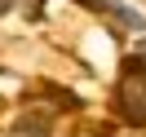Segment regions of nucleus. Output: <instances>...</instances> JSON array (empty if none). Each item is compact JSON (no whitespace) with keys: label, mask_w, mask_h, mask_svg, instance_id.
<instances>
[{"label":"nucleus","mask_w":146,"mask_h":137,"mask_svg":"<svg viewBox=\"0 0 146 137\" xmlns=\"http://www.w3.org/2000/svg\"><path fill=\"white\" fill-rule=\"evenodd\" d=\"M9 9H13V0H0V13H9Z\"/></svg>","instance_id":"2"},{"label":"nucleus","mask_w":146,"mask_h":137,"mask_svg":"<svg viewBox=\"0 0 146 137\" xmlns=\"http://www.w3.org/2000/svg\"><path fill=\"white\" fill-rule=\"evenodd\" d=\"M119 111H124L128 124H146V75H128L119 84Z\"/></svg>","instance_id":"1"}]
</instances>
